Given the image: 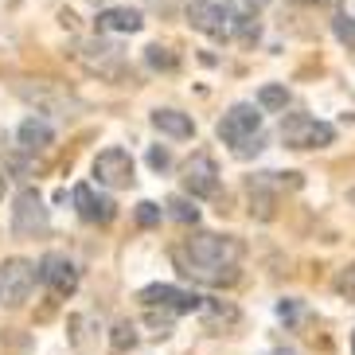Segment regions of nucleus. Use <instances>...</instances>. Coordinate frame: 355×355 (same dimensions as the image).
<instances>
[{"instance_id":"nucleus-28","label":"nucleus","mask_w":355,"mask_h":355,"mask_svg":"<svg viewBox=\"0 0 355 355\" xmlns=\"http://www.w3.org/2000/svg\"><path fill=\"white\" fill-rule=\"evenodd\" d=\"M352 203H355V188H352Z\"/></svg>"},{"instance_id":"nucleus-1","label":"nucleus","mask_w":355,"mask_h":355,"mask_svg":"<svg viewBox=\"0 0 355 355\" xmlns=\"http://www.w3.org/2000/svg\"><path fill=\"white\" fill-rule=\"evenodd\" d=\"M239 258H242L239 239H230V234H207V230L184 239L172 250V261L180 266L184 277H196V282H207V285L234 282L239 277Z\"/></svg>"},{"instance_id":"nucleus-17","label":"nucleus","mask_w":355,"mask_h":355,"mask_svg":"<svg viewBox=\"0 0 355 355\" xmlns=\"http://www.w3.org/2000/svg\"><path fill=\"white\" fill-rule=\"evenodd\" d=\"M332 32H336V40L344 43L347 51H355V20H352V16H336Z\"/></svg>"},{"instance_id":"nucleus-19","label":"nucleus","mask_w":355,"mask_h":355,"mask_svg":"<svg viewBox=\"0 0 355 355\" xmlns=\"http://www.w3.org/2000/svg\"><path fill=\"white\" fill-rule=\"evenodd\" d=\"M336 293H340V297H347V301H355V261L352 266H344V270L336 273Z\"/></svg>"},{"instance_id":"nucleus-3","label":"nucleus","mask_w":355,"mask_h":355,"mask_svg":"<svg viewBox=\"0 0 355 355\" xmlns=\"http://www.w3.org/2000/svg\"><path fill=\"white\" fill-rule=\"evenodd\" d=\"M35 277H40V270H35L28 258H8L0 261V301L4 304H24L28 301V293L35 289Z\"/></svg>"},{"instance_id":"nucleus-14","label":"nucleus","mask_w":355,"mask_h":355,"mask_svg":"<svg viewBox=\"0 0 355 355\" xmlns=\"http://www.w3.org/2000/svg\"><path fill=\"white\" fill-rule=\"evenodd\" d=\"M55 141V129L43 121V117H28L20 125V145L28 148V153H43V148Z\"/></svg>"},{"instance_id":"nucleus-4","label":"nucleus","mask_w":355,"mask_h":355,"mask_svg":"<svg viewBox=\"0 0 355 355\" xmlns=\"http://www.w3.org/2000/svg\"><path fill=\"white\" fill-rule=\"evenodd\" d=\"M258 129H261V110L258 105H246V102L230 105L227 114H223V121H219V137L234 148L246 145V141H254Z\"/></svg>"},{"instance_id":"nucleus-22","label":"nucleus","mask_w":355,"mask_h":355,"mask_svg":"<svg viewBox=\"0 0 355 355\" xmlns=\"http://www.w3.org/2000/svg\"><path fill=\"white\" fill-rule=\"evenodd\" d=\"M148 164H153V168H168V164H172L168 148H148Z\"/></svg>"},{"instance_id":"nucleus-10","label":"nucleus","mask_w":355,"mask_h":355,"mask_svg":"<svg viewBox=\"0 0 355 355\" xmlns=\"http://www.w3.org/2000/svg\"><path fill=\"white\" fill-rule=\"evenodd\" d=\"M184 188L199 199H207V196L219 191V172H215V160H211L207 153H196V157L184 164Z\"/></svg>"},{"instance_id":"nucleus-25","label":"nucleus","mask_w":355,"mask_h":355,"mask_svg":"<svg viewBox=\"0 0 355 355\" xmlns=\"http://www.w3.org/2000/svg\"><path fill=\"white\" fill-rule=\"evenodd\" d=\"M277 355H297V352H293V347H289V352H285V347H282V352H277Z\"/></svg>"},{"instance_id":"nucleus-9","label":"nucleus","mask_w":355,"mask_h":355,"mask_svg":"<svg viewBox=\"0 0 355 355\" xmlns=\"http://www.w3.org/2000/svg\"><path fill=\"white\" fill-rule=\"evenodd\" d=\"M40 282L47 285L55 297H71V293L78 289V270H74V261L63 258V254H43Z\"/></svg>"},{"instance_id":"nucleus-13","label":"nucleus","mask_w":355,"mask_h":355,"mask_svg":"<svg viewBox=\"0 0 355 355\" xmlns=\"http://www.w3.org/2000/svg\"><path fill=\"white\" fill-rule=\"evenodd\" d=\"M153 125L164 137H176V141L196 137V121H191L188 114H180V110H153Z\"/></svg>"},{"instance_id":"nucleus-5","label":"nucleus","mask_w":355,"mask_h":355,"mask_svg":"<svg viewBox=\"0 0 355 355\" xmlns=\"http://www.w3.org/2000/svg\"><path fill=\"white\" fill-rule=\"evenodd\" d=\"M94 176L102 188H133V157H129L125 148H105L94 157Z\"/></svg>"},{"instance_id":"nucleus-2","label":"nucleus","mask_w":355,"mask_h":355,"mask_svg":"<svg viewBox=\"0 0 355 355\" xmlns=\"http://www.w3.org/2000/svg\"><path fill=\"white\" fill-rule=\"evenodd\" d=\"M282 137L289 148H328L336 141V129L328 121L309 117V114H293V117H285Z\"/></svg>"},{"instance_id":"nucleus-18","label":"nucleus","mask_w":355,"mask_h":355,"mask_svg":"<svg viewBox=\"0 0 355 355\" xmlns=\"http://www.w3.org/2000/svg\"><path fill=\"white\" fill-rule=\"evenodd\" d=\"M160 219H164V211H160V203H153V199H145V203H137V223H141V227H160Z\"/></svg>"},{"instance_id":"nucleus-24","label":"nucleus","mask_w":355,"mask_h":355,"mask_svg":"<svg viewBox=\"0 0 355 355\" xmlns=\"http://www.w3.org/2000/svg\"><path fill=\"white\" fill-rule=\"evenodd\" d=\"M277 316H282L285 324H293V320H297V304H293V301H282V304H277Z\"/></svg>"},{"instance_id":"nucleus-7","label":"nucleus","mask_w":355,"mask_h":355,"mask_svg":"<svg viewBox=\"0 0 355 355\" xmlns=\"http://www.w3.org/2000/svg\"><path fill=\"white\" fill-rule=\"evenodd\" d=\"M141 301H145V309H164V313H180V316L203 309V297L176 289V285H148V289H141Z\"/></svg>"},{"instance_id":"nucleus-15","label":"nucleus","mask_w":355,"mask_h":355,"mask_svg":"<svg viewBox=\"0 0 355 355\" xmlns=\"http://www.w3.org/2000/svg\"><path fill=\"white\" fill-rule=\"evenodd\" d=\"M258 105L261 110H285V105H289V90H285V86H261Z\"/></svg>"},{"instance_id":"nucleus-26","label":"nucleus","mask_w":355,"mask_h":355,"mask_svg":"<svg viewBox=\"0 0 355 355\" xmlns=\"http://www.w3.org/2000/svg\"><path fill=\"white\" fill-rule=\"evenodd\" d=\"M352 355H355V332H352Z\"/></svg>"},{"instance_id":"nucleus-6","label":"nucleus","mask_w":355,"mask_h":355,"mask_svg":"<svg viewBox=\"0 0 355 355\" xmlns=\"http://www.w3.org/2000/svg\"><path fill=\"white\" fill-rule=\"evenodd\" d=\"M12 230L20 234V239H35L47 230V207H43L40 191H20L16 196V207H12Z\"/></svg>"},{"instance_id":"nucleus-20","label":"nucleus","mask_w":355,"mask_h":355,"mask_svg":"<svg viewBox=\"0 0 355 355\" xmlns=\"http://www.w3.org/2000/svg\"><path fill=\"white\" fill-rule=\"evenodd\" d=\"M133 344H137V328H133V324H125V320H121V324L114 328V352L121 355L125 347H133Z\"/></svg>"},{"instance_id":"nucleus-23","label":"nucleus","mask_w":355,"mask_h":355,"mask_svg":"<svg viewBox=\"0 0 355 355\" xmlns=\"http://www.w3.org/2000/svg\"><path fill=\"white\" fill-rule=\"evenodd\" d=\"M234 24H239V35H242L246 43L258 40V24H254V20H234Z\"/></svg>"},{"instance_id":"nucleus-27","label":"nucleus","mask_w":355,"mask_h":355,"mask_svg":"<svg viewBox=\"0 0 355 355\" xmlns=\"http://www.w3.org/2000/svg\"><path fill=\"white\" fill-rule=\"evenodd\" d=\"M0 196H4V180H0Z\"/></svg>"},{"instance_id":"nucleus-29","label":"nucleus","mask_w":355,"mask_h":355,"mask_svg":"<svg viewBox=\"0 0 355 355\" xmlns=\"http://www.w3.org/2000/svg\"><path fill=\"white\" fill-rule=\"evenodd\" d=\"M258 4H270V0H258Z\"/></svg>"},{"instance_id":"nucleus-11","label":"nucleus","mask_w":355,"mask_h":355,"mask_svg":"<svg viewBox=\"0 0 355 355\" xmlns=\"http://www.w3.org/2000/svg\"><path fill=\"white\" fill-rule=\"evenodd\" d=\"M74 207H78V215H83L86 223H110L117 215V203L110 196H98L90 184H78V188L71 191Z\"/></svg>"},{"instance_id":"nucleus-12","label":"nucleus","mask_w":355,"mask_h":355,"mask_svg":"<svg viewBox=\"0 0 355 355\" xmlns=\"http://www.w3.org/2000/svg\"><path fill=\"white\" fill-rule=\"evenodd\" d=\"M145 28V20H141V12L137 8H105L102 16H98V32H114V35H133Z\"/></svg>"},{"instance_id":"nucleus-21","label":"nucleus","mask_w":355,"mask_h":355,"mask_svg":"<svg viewBox=\"0 0 355 355\" xmlns=\"http://www.w3.org/2000/svg\"><path fill=\"white\" fill-rule=\"evenodd\" d=\"M148 63H153V67H164V71H172V67H176V55L168 51V47H148Z\"/></svg>"},{"instance_id":"nucleus-8","label":"nucleus","mask_w":355,"mask_h":355,"mask_svg":"<svg viewBox=\"0 0 355 355\" xmlns=\"http://www.w3.org/2000/svg\"><path fill=\"white\" fill-rule=\"evenodd\" d=\"M188 24L196 28V32L211 35V40H223V35H230L234 16H230L223 4H215V0H191L188 4Z\"/></svg>"},{"instance_id":"nucleus-16","label":"nucleus","mask_w":355,"mask_h":355,"mask_svg":"<svg viewBox=\"0 0 355 355\" xmlns=\"http://www.w3.org/2000/svg\"><path fill=\"white\" fill-rule=\"evenodd\" d=\"M168 215H172V219H180V223H191V227H196L199 223V207H191L188 199H168Z\"/></svg>"}]
</instances>
